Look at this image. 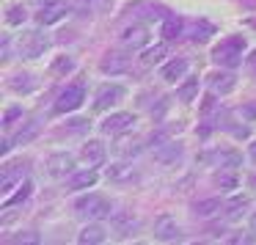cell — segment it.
I'll list each match as a JSON object with an SVG mask.
<instances>
[{
    "label": "cell",
    "mask_w": 256,
    "mask_h": 245,
    "mask_svg": "<svg viewBox=\"0 0 256 245\" xmlns=\"http://www.w3.org/2000/svg\"><path fill=\"white\" fill-rule=\"evenodd\" d=\"M245 50H248L245 36H223V39L212 47L210 58H212V64L220 66V69H234L245 61Z\"/></svg>",
    "instance_id": "cell-1"
},
{
    "label": "cell",
    "mask_w": 256,
    "mask_h": 245,
    "mask_svg": "<svg viewBox=\"0 0 256 245\" xmlns=\"http://www.w3.org/2000/svg\"><path fill=\"white\" fill-rule=\"evenodd\" d=\"M50 50V36L42 30H22L17 36V52L22 61H39Z\"/></svg>",
    "instance_id": "cell-2"
},
{
    "label": "cell",
    "mask_w": 256,
    "mask_h": 245,
    "mask_svg": "<svg viewBox=\"0 0 256 245\" xmlns=\"http://www.w3.org/2000/svg\"><path fill=\"white\" fill-rule=\"evenodd\" d=\"M74 212L88 218V220H100V218H108L113 212V204L100 193H86L74 201Z\"/></svg>",
    "instance_id": "cell-3"
},
{
    "label": "cell",
    "mask_w": 256,
    "mask_h": 245,
    "mask_svg": "<svg viewBox=\"0 0 256 245\" xmlns=\"http://www.w3.org/2000/svg\"><path fill=\"white\" fill-rule=\"evenodd\" d=\"M201 162L212 168H220V171H234V168L242 162V154H240L234 146H215L212 152H204L201 154Z\"/></svg>",
    "instance_id": "cell-4"
},
{
    "label": "cell",
    "mask_w": 256,
    "mask_h": 245,
    "mask_svg": "<svg viewBox=\"0 0 256 245\" xmlns=\"http://www.w3.org/2000/svg\"><path fill=\"white\" fill-rule=\"evenodd\" d=\"M83 102H86V83L83 80H74V83H69L56 96V110L58 113H74V110H80Z\"/></svg>",
    "instance_id": "cell-5"
},
{
    "label": "cell",
    "mask_w": 256,
    "mask_h": 245,
    "mask_svg": "<svg viewBox=\"0 0 256 245\" xmlns=\"http://www.w3.org/2000/svg\"><path fill=\"white\" fill-rule=\"evenodd\" d=\"M135 124H138V116H135V113L116 110V113H108V116L102 118L100 130H102L105 135H110V138H116V135H127V132H132Z\"/></svg>",
    "instance_id": "cell-6"
},
{
    "label": "cell",
    "mask_w": 256,
    "mask_h": 245,
    "mask_svg": "<svg viewBox=\"0 0 256 245\" xmlns=\"http://www.w3.org/2000/svg\"><path fill=\"white\" fill-rule=\"evenodd\" d=\"M127 96V88L122 83H102L94 94V110H113Z\"/></svg>",
    "instance_id": "cell-7"
},
{
    "label": "cell",
    "mask_w": 256,
    "mask_h": 245,
    "mask_svg": "<svg viewBox=\"0 0 256 245\" xmlns=\"http://www.w3.org/2000/svg\"><path fill=\"white\" fill-rule=\"evenodd\" d=\"M127 14L132 20H144V22H162L171 12L160 3H152V0H135L127 6Z\"/></svg>",
    "instance_id": "cell-8"
},
{
    "label": "cell",
    "mask_w": 256,
    "mask_h": 245,
    "mask_svg": "<svg viewBox=\"0 0 256 245\" xmlns=\"http://www.w3.org/2000/svg\"><path fill=\"white\" fill-rule=\"evenodd\" d=\"M69 8H72V3H66V0H44V6L36 14V22L44 25V28L47 25H56L69 14Z\"/></svg>",
    "instance_id": "cell-9"
},
{
    "label": "cell",
    "mask_w": 256,
    "mask_h": 245,
    "mask_svg": "<svg viewBox=\"0 0 256 245\" xmlns=\"http://www.w3.org/2000/svg\"><path fill=\"white\" fill-rule=\"evenodd\" d=\"M118 42H122V47H124L127 52H135V50H140V47L149 44L152 36H149V28H146V25L135 22V25H130V28H124V30H122Z\"/></svg>",
    "instance_id": "cell-10"
},
{
    "label": "cell",
    "mask_w": 256,
    "mask_h": 245,
    "mask_svg": "<svg viewBox=\"0 0 256 245\" xmlns=\"http://www.w3.org/2000/svg\"><path fill=\"white\" fill-rule=\"evenodd\" d=\"M100 182V174H96V168H80V171H72L66 176V190L69 193H78V190H88L94 188V184Z\"/></svg>",
    "instance_id": "cell-11"
},
{
    "label": "cell",
    "mask_w": 256,
    "mask_h": 245,
    "mask_svg": "<svg viewBox=\"0 0 256 245\" xmlns=\"http://www.w3.org/2000/svg\"><path fill=\"white\" fill-rule=\"evenodd\" d=\"M154 237L162 242H176V240H182V226L174 215H160L154 220Z\"/></svg>",
    "instance_id": "cell-12"
},
{
    "label": "cell",
    "mask_w": 256,
    "mask_h": 245,
    "mask_svg": "<svg viewBox=\"0 0 256 245\" xmlns=\"http://www.w3.org/2000/svg\"><path fill=\"white\" fill-rule=\"evenodd\" d=\"M188 72H190L188 58H171V61H166L160 66V78L166 80V83H182V80L188 78Z\"/></svg>",
    "instance_id": "cell-13"
},
{
    "label": "cell",
    "mask_w": 256,
    "mask_h": 245,
    "mask_svg": "<svg viewBox=\"0 0 256 245\" xmlns=\"http://www.w3.org/2000/svg\"><path fill=\"white\" fill-rule=\"evenodd\" d=\"M72 171H74V157L69 154V152H58V154L47 157V174H50V176L66 179Z\"/></svg>",
    "instance_id": "cell-14"
},
{
    "label": "cell",
    "mask_w": 256,
    "mask_h": 245,
    "mask_svg": "<svg viewBox=\"0 0 256 245\" xmlns=\"http://www.w3.org/2000/svg\"><path fill=\"white\" fill-rule=\"evenodd\" d=\"M80 157H83V162H86V166L100 168L102 162H105V157H108L105 144H102V140H86V144H83V149H80Z\"/></svg>",
    "instance_id": "cell-15"
},
{
    "label": "cell",
    "mask_w": 256,
    "mask_h": 245,
    "mask_svg": "<svg viewBox=\"0 0 256 245\" xmlns=\"http://www.w3.org/2000/svg\"><path fill=\"white\" fill-rule=\"evenodd\" d=\"M8 88L14 91V94H30V91H36L39 88V78L36 74H30V72H17V74H12L8 78Z\"/></svg>",
    "instance_id": "cell-16"
},
{
    "label": "cell",
    "mask_w": 256,
    "mask_h": 245,
    "mask_svg": "<svg viewBox=\"0 0 256 245\" xmlns=\"http://www.w3.org/2000/svg\"><path fill=\"white\" fill-rule=\"evenodd\" d=\"M206 83H210V88L220 96L232 94V91L237 88V78H234L232 72H212L210 78H206Z\"/></svg>",
    "instance_id": "cell-17"
},
{
    "label": "cell",
    "mask_w": 256,
    "mask_h": 245,
    "mask_svg": "<svg viewBox=\"0 0 256 245\" xmlns=\"http://www.w3.org/2000/svg\"><path fill=\"white\" fill-rule=\"evenodd\" d=\"M182 154H184L182 144H162L154 149V160L162 162V166H176L182 160Z\"/></svg>",
    "instance_id": "cell-18"
},
{
    "label": "cell",
    "mask_w": 256,
    "mask_h": 245,
    "mask_svg": "<svg viewBox=\"0 0 256 245\" xmlns=\"http://www.w3.org/2000/svg\"><path fill=\"white\" fill-rule=\"evenodd\" d=\"M74 69H78V61H74L72 56H56L50 61V66H47V72H50L52 78H69Z\"/></svg>",
    "instance_id": "cell-19"
},
{
    "label": "cell",
    "mask_w": 256,
    "mask_h": 245,
    "mask_svg": "<svg viewBox=\"0 0 256 245\" xmlns=\"http://www.w3.org/2000/svg\"><path fill=\"white\" fill-rule=\"evenodd\" d=\"M198 91H201V80L198 78H184L182 83L176 86V96H179V102H184V105H190V102L198 100Z\"/></svg>",
    "instance_id": "cell-20"
},
{
    "label": "cell",
    "mask_w": 256,
    "mask_h": 245,
    "mask_svg": "<svg viewBox=\"0 0 256 245\" xmlns=\"http://www.w3.org/2000/svg\"><path fill=\"white\" fill-rule=\"evenodd\" d=\"M25 176V168L22 166H6L3 168V179H0V188H3V198L14 190V184H20Z\"/></svg>",
    "instance_id": "cell-21"
},
{
    "label": "cell",
    "mask_w": 256,
    "mask_h": 245,
    "mask_svg": "<svg viewBox=\"0 0 256 245\" xmlns=\"http://www.w3.org/2000/svg\"><path fill=\"white\" fill-rule=\"evenodd\" d=\"M182 34H184V20H182V17H176V14H168V17L162 20L160 36H162L166 42H171V39H179Z\"/></svg>",
    "instance_id": "cell-22"
},
{
    "label": "cell",
    "mask_w": 256,
    "mask_h": 245,
    "mask_svg": "<svg viewBox=\"0 0 256 245\" xmlns=\"http://www.w3.org/2000/svg\"><path fill=\"white\" fill-rule=\"evenodd\" d=\"M72 6L78 8L80 14L91 17V14H102L113 6V0H72Z\"/></svg>",
    "instance_id": "cell-23"
},
{
    "label": "cell",
    "mask_w": 256,
    "mask_h": 245,
    "mask_svg": "<svg viewBox=\"0 0 256 245\" xmlns=\"http://www.w3.org/2000/svg\"><path fill=\"white\" fill-rule=\"evenodd\" d=\"M127 66H130V58H124L122 52H108L102 58V72L105 74H122Z\"/></svg>",
    "instance_id": "cell-24"
},
{
    "label": "cell",
    "mask_w": 256,
    "mask_h": 245,
    "mask_svg": "<svg viewBox=\"0 0 256 245\" xmlns=\"http://www.w3.org/2000/svg\"><path fill=\"white\" fill-rule=\"evenodd\" d=\"M105 240H108V228L94 220V223H88V226H83L78 242H105Z\"/></svg>",
    "instance_id": "cell-25"
},
{
    "label": "cell",
    "mask_w": 256,
    "mask_h": 245,
    "mask_svg": "<svg viewBox=\"0 0 256 245\" xmlns=\"http://www.w3.org/2000/svg\"><path fill=\"white\" fill-rule=\"evenodd\" d=\"M223 206H226V204H223L220 198H204V201H196V204H193V212L198 218H212V215H218Z\"/></svg>",
    "instance_id": "cell-26"
},
{
    "label": "cell",
    "mask_w": 256,
    "mask_h": 245,
    "mask_svg": "<svg viewBox=\"0 0 256 245\" xmlns=\"http://www.w3.org/2000/svg\"><path fill=\"white\" fill-rule=\"evenodd\" d=\"M25 20H28V8H25L22 3L6 6V17H3V22H6L8 28H17V25H22Z\"/></svg>",
    "instance_id": "cell-27"
},
{
    "label": "cell",
    "mask_w": 256,
    "mask_h": 245,
    "mask_svg": "<svg viewBox=\"0 0 256 245\" xmlns=\"http://www.w3.org/2000/svg\"><path fill=\"white\" fill-rule=\"evenodd\" d=\"M17 188H20V193H14V196H6V198H3V210H8V206L20 204V201L30 198V193H34V184H30L28 179H25V182H20Z\"/></svg>",
    "instance_id": "cell-28"
},
{
    "label": "cell",
    "mask_w": 256,
    "mask_h": 245,
    "mask_svg": "<svg viewBox=\"0 0 256 245\" xmlns=\"http://www.w3.org/2000/svg\"><path fill=\"white\" fill-rule=\"evenodd\" d=\"M108 179H113V182L135 179V171H132V166H127V162H118V166H110V171H108Z\"/></svg>",
    "instance_id": "cell-29"
},
{
    "label": "cell",
    "mask_w": 256,
    "mask_h": 245,
    "mask_svg": "<svg viewBox=\"0 0 256 245\" xmlns=\"http://www.w3.org/2000/svg\"><path fill=\"white\" fill-rule=\"evenodd\" d=\"M212 34H215V28H212V25L206 22V20H198V22L193 25V36H190V39L198 42V44H201V42H206Z\"/></svg>",
    "instance_id": "cell-30"
},
{
    "label": "cell",
    "mask_w": 256,
    "mask_h": 245,
    "mask_svg": "<svg viewBox=\"0 0 256 245\" xmlns=\"http://www.w3.org/2000/svg\"><path fill=\"white\" fill-rule=\"evenodd\" d=\"M22 105H14V108H8V110H6V116H3V127H12V124H14V118H17V116H22Z\"/></svg>",
    "instance_id": "cell-31"
},
{
    "label": "cell",
    "mask_w": 256,
    "mask_h": 245,
    "mask_svg": "<svg viewBox=\"0 0 256 245\" xmlns=\"http://www.w3.org/2000/svg\"><path fill=\"white\" fill-rule=\"evenodd\" d=\"M162 56H166V47L160 44V47H154V50H149V52H146V56H144V61H146V64H157Z\"/></svg>",
    "instance_id": "cell-32"
},
{
    "label": "cell",
    "mask_w": 256,
    "mask_h": 245,
    "mask_svg": "<svg viewBox=\"0 0 256 245\" xmlns=\"http://www.w3.org/2000/svg\"><path fill=\"white\" fill-rule=\"evenodd\" d=\"M245 69H248V74L256 78V50H250L248 56H245Z\"/></svg>",
    "instance_id": "cell-33"
},
{
    "label": "cell",
    "mask_w": 256,
    "mask_h": 245,
    "mask_svg": "<svg viewBox=\"0 0 256 245\" xmlns=\"http://www.w3.org/2000/svg\"><path fill=\"white\" fill-rule=\"evenodd\" d=\"M218 184H223V188L234 190V188H237V176H226V174H223V176H218Z\"/></svg>",
    "instance_id": "cell-34"
},
{
    "label": "cell",
    "mask_w": 256,
    "mask_h": 245,
    "mask_svg": "<svg viewBox=\"0 0 256 245\" xmlns=\"http://www.w3.org/2000/svg\"><path fill=\"white\" fill-rule=\"evenodd\" d=\"M240 113H245L248 118H256V100L248 102V105H242V108H240Z\"/></svg>",
    "instance_id": "cell-35"
},
{
    "label": "cell",
    "mask_w": 256,
    "mask_h": 245,
    "mask_svg": "<svg viewBox=\"0 0 256 245\" xmlns=\"http://www.w3.org/2000/svg\"><path fill=\"white\" fill-rule=\"evenodd\" d=\"M248 157H250V162L256 166V140H250V144H248Z\"/></svg>",
    "instance_id": "cell-36"
},
{
    "label": "cell",
    "mask_w": 256,
    "mask_h": 245,
    "mask_svg": "<svg viewBox=\"0 0 256 245\" xmlns=\"http://www.w3.org/2000/svg\"><path fill=\"white\" fill-rule=\"evenodd\" d=\"M248 226H250V232H256V212H250V220H248Z\"/></svg>",
    "instance_id": "cell-37"
},
{
    "label": "cell",
    "mask_w": 256,
    "mask_h": 245,
    "mask_svg": "<svg viewBox=\"0 0 256 245\" xmlns=\"http://www.w3.org/2000/svg\"><path fill=\"white\" fill-rule=\"evenodd\" d=\"M250 184H254V188H256V179H250Z\"/></svg>",
    "instance_id": "cell-38"
}]
</instances>
